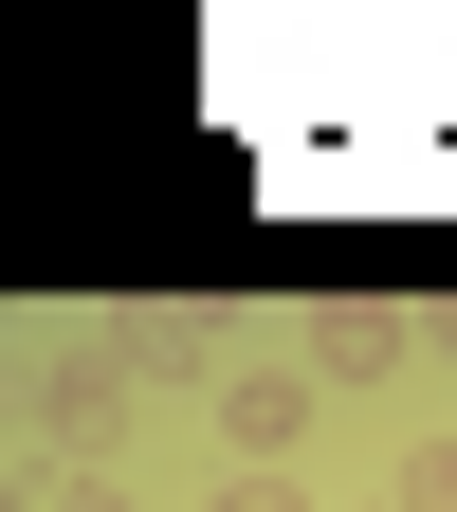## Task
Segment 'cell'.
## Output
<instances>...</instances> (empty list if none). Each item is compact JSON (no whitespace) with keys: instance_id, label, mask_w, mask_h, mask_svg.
<instances>
[{"instance_id":"6da1fadb","label":"cell","mask_w":457,"mask_h":512,"mask_svg":"<svg viewBox=\"0 0 457 512\" xmlns=\"http://www.w3.org/2000/svg\"><path fill=\"white\" fill-rule=\"evenodd\" d=\"M110 421H128L110 330H55V348H37V458H55V476H92V458H110Z\"/></svg>"},{"instance_id":"7a4b0ae2","label":"cell","mask_w":457,"mask_h":512,"mask_svg":"<svg viewBox=\"0 0 457 512\" xmlns=\"http://www.w3.org/2000/svg\"><path fill=\"white\" fill-rule=\"evenodd\" d=\"M293 348H311V384H403V348H439V330H421V311H384V293H330Z\"/></svg>"},{"instance_id":"3957f363","label":"cell","mask_w":457,"mask_h":512,"mask_svg":"<svg viewBox=\"0 0 457 512\" xmlns=\"http://www.w3.org/2000/svg\"><path fill=\"white\" fill-rule=\"evenodd\" d=\"M311 403H330L311 366H220V458H293V439H311Z\"/></svg>"},{"instance_id":"277c9868","label":"cell","mask_w":457,"mask_h":512,"mask_svg":"<svg viewBox=\"0 0 457 512\" xmlns=\"http://www.w3.org/2000/svg\"><path fill=\"white\" fill-rule=\"evenodd\" d=\"M202 512H311V494H293V458H220V494H202Z\"/></svg>"},{"instance_id":"5b68a950","label":"cell","mask_w":457,"mask_h":512,"mask_svg":"<svg viewBox=\"0 0 457 512\" xmlns=\"http://www.w3.org/2000/svg\"><path fill=\"white\" fill-rule=\"evenodd\" d=\"M403 512H457V439H421V458H403Z\"/></svg>"},{"instance_id":"8992f818","label":"cell","mask_w":457,"mask_h":512,"mask_svg":"<svg viewBox=\"0 0 457 512\" xmlns=\"http://www.w3.org/2000/svg\"><path fill=\"white\" fill-rule=\"evenodd\" d=\"M55 512H147V494H128V476H74V494H55Z\"/></svg>"}]
</instances>
